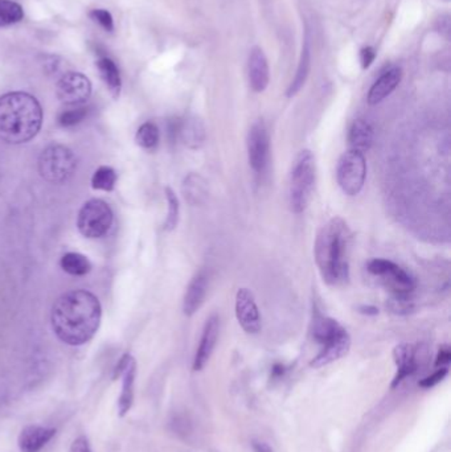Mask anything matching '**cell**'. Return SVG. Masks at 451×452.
<instances>
[{"label": "cell", "mask_w": 451, "mask_h": 452, "mask_svg": "<svg viewBox=\"0 0 451 452\" xmlns=\"http://www.w3.org/2000/svg\"><path fill=\"white\" fill-rule=\"evenodd\" d=\"M101 315L97 296L85 290H74L56 300L51 323L61 342L77 347L92 340L100 328Z\"/></svg>", "instance_id": "obj_1"}, {"label": "cell", "mask_w": 451, "mask_h": 452, "mask_svg": "<svg viewBox=\"0 0 451 452\" xmlns=\"http://www.w3.org/2000/svg\"><path fill=\"white\" fill-rule=\"evenodd\" d=\"M350 228L341 217H333L316 234L313 256L323 280L339 286L350 279Z\"/></svg>", "instance_id": "obj_2"}, {"label": "cell", "mask_w": 451, "mask_h": 452, "mask_svg": "<svg viewBox=\"0 0 451 452\" xmlns=\"http://www.w3.org/2000/svg\"><path fill=\"white\" fill-rule=\"evenodd\" d=\"M43 110L28 93H7L0 97V140L21 144L35 138L41 129Z\"/></svg>", "instance_id": "obj_3"}, {"label": "cell", "mask_w": 451, "mask_h": 452, "mask_svg": "<svg viewBox=\"0 0 451 452\" xmlns=\"http://www.w3.org/2000/svg\"><path fill=\"white\" fill-rule=\"evenodd\" d=\"M316 177L315 157L310 149H302L295 157L290 183H289V203L294 213H302L309 206L313 196Z\"/></svg>", "instance_id": "obj_4"}, {"label": "cell", "mask_w": 451, "mask_h": 452, "mask_svg": "<svg viewBox=\"0 0 451 452\" xmlns=\"http://www.w3.org/2000/svg\"><path fill=\"white\" fill-rule=\"evenodd\" d=\"M77 159L73 152L61 144H52L38 157V172L46 182L61 184L74 175Z\"/></svg>", "instance_id": "obj_5"}, {"label": "cell", "mask_w": 451, "mask_h": 452, "mask_svg": "<svg viewBox=\"0 0 451 452\" xmlns=\"http://www.w3.org/2000/svg\"><path fill=\"white\" fill-rule=\"evenodd\" d=\"M367 177V160L363 152L348 149L341 155L336 168V179L341 191L348 196L361 192Z\"/></svg>", "instance_id": "obj_6"}, {"label": "cell", "mask_w": 451, "mask_h": 452, "mask_svg": "<svg viewBox=\"0 0 451 452\" xmlns=\"http://www.w3.org/2000/svg\"><path fill=\"white\" fill-rule=\"evenodd\" d=\"M113 224V212L105 201L93 199L83 204L78 213L77 226L78 231L86 238H101Z\"/></svg>", "instance_id": "obj_7"}, {"label": "cell", "mask_w": 451, "mask_h": 452, "mask_svg": "<svg viewBox=\"0 0 451 452\" xmlns=\"http://www.w3.org/2000/svg\"><path fill=\"white\" fill-rule=\"evenodd\" d=\"M367 268L372 275L381 279L393 295L409 296L415 291V278L389 259H372L369 261Z\"/></svg>", "instance_id": "obj_8"}, {"label": "cell", "mask_w": 451, "mask_h": 452, "mask_svg": "<svg viewBox=\"0 0 451 452\" xmlns=\"http://www.w3.org/2000/svg\"><path fill=\"white\" fill-rule=\"evenodd\" d=\"M56 93L57 98L66 106H81L92 94V83L83 74L68 72L58 80Z\"/></svg>", "instance_id": "obj_9"}, {"label": "cell", "mask_w": 451, "mask_h": 452, "mask_svg": "<svg viewBox=\"0 0 451 452\" xmlns=\"http://www.w3.org/2000/svg\"><path fill=\"white\" fill-rule=\"evenodd\" d=\"M247 148L249 164L256 174H262L266 169L270 152V139L264 120H258L249 130Z\"/></svg>", "instance_id": "obj_10"}, {"label": "cell", "mask_w": 451, "mask_h": 452, "mask_svg": "<svg viewBox=\"0 0 451 452\" xmlns=\"http://www.w3.org/2000/svg\"><path fill=\"white\" fill-rule=\"evenodd\" d=\"M236 317L245 332L256 335L261 331L259 310L248 288H239L236 294Z\"/></svg>", "instance_id": "obj_11"}, {"label": "cell", "mask_w": 451, "mask_h": 452, "mask_svg": "<svg viewBox=\"0 0 451 452\" xmlns=\"http://www.w3.org/2000/svg\"><path fill=\"white\" fill-rule=\"evenodd\" d=\"M219 333H220V319L217 315H212L205 322L200 344L195 354L194 370L196 372L204 369V367L208 364L216 348Z\"/></svg>", "instance_id": "obj_12"}, {"label": "cell", "mask_w": 451, "mask_h": 452, "mask_svg": "<svg viewBox=\"0 0 451 452\" xmlns=\"http://www.w3.org/2000/svg\"><path fill=\"white\" fill-rule=\"evenodd\" d=\"M248 72L252 89L256 93L265 92L270 81V72L266 56L259 46H254L249 55Z\"/></svg>", "instance_id": "obj_13"}, {"label": "cell", "mask_w": 451, "mask_h": 452, "mask_svg": "<svg viewBox=\"0 0 451 452\" xmlns=\"http://www.w3.org/2000/svg\"><path fill=\"white\" fill-rule=\"evenodd\" d=\"M322 347V351L319 352L310 362V365L315 369L330 365L332 362L344 357L351 349V336L346 331L341 333V336H338L336 339L324 344Z\"/></svg>", "instance_id": "obj_14"}, {"label": "cell", "mask_w": 451, "mask_h": 452, "mask_svg": "<svg viewBox=\"0 0 451 452\" xmlns=\"http://www.w3.org/2000/svg\"><path fill=\"white\" fill-rule=\"evenodd\" d=\"M393 357L396 362L397 373L392 382V388L395 389L404 381L415 374L418 368L417 364V352L413 345L409 344H400L393 351Z\"/></svg>", "instance_id": "obj_15"}, {"label": "cell", "mask_w": 451, "mask_h": 452, "mask_svg": "<svg viewBox=\"0 0 451 452\" xmlns=\"http://www.w3.org/2000/svg\"><path fill=\"white\" fill-rule=\"evenodd\" d=\"M403 70L397 66H392L383 72L376 80V83L372 85L368 93V102L370 105H378L384 101L392 93L396 90L398 83H401Z\"/></svg>", "instance_id": "obj_16"}, {"label": "cell", "mask_w": 451, "mask_h": 452, "mask_svg": "<svg viewBox=\"0 0 451 452\" xmlns=\"http://www.w3.org/2000/svg\"><path fill=\"white\" fill-rule=\"evenodd\" d=\"M55 435V429L44 426H27L19 435V448L21 452H38Z\"/></svg>", "instance_id": "obj_17"}, {"label": "cell", "mask_w": 451, "mask_h": 452, "mask_svg": "<svg viewBox=\"0 0 451 452\" xmlns=\"http://www.w3.org/2000/svg\"><path fill=\"white\" fill-rule=\"evenodd\" d=\"M177 139L183 142L185 147L191 149H199L204 146L207 140V130L203 120L197 117H188L180 120L179 123V134Z\"/></svg>", "instance_id": "obj_18"}, {"label": "cell", "mask_w": 451, "mask_h": 452, "mask_svg": "<svg viewBox=\"0 0 451 452\" xmlns=\"http://www.w3.org/2000/svg\"><path fill=\"white\" fill-rule=\"evenodd\" d=\"M208 280L204 273H199L194 279L190 282L185 291L183 299V312L187 316H192L199 311V308L204 303V299L207 295Z\"/></svg>", "instance_id": "obj_19"}, {"label": "cell", "mask_w": 451, "mask_h": 452, "mask_svg": "<svg viewBox=\"0 0 451 452\" xmlns=\"http://www.w3.org/2000/svg\"><path fill=\"white\" fill-rule=\"evenodd\" d=\"M344 332H346V328H343L335 319L328 317V316H323L322 314H318V312L313 316L311 335H313V340L319 342L321 345L331 342Z\"/></svg>", "instance_id": "obj_20"}, {"label": "cell", "mask_w": 451, "mask_h": 452, "mask_svg": "<svg viewBox=\"0 0 451 452\" xmlns=\"http://www.w3.org/2000/svg\"><path fill=\"white\" fill-rule=\"evenodd\" d=\"M373 127L369 125L367 120H356L351 125L350 132H348V142H350L351 149H356L360 152H366L373 144Z\"/></svg>", "instance_id": "obj_21"}, {"label": "cell", "mask_w": 451, "mask_h": 452, "mask_svg": "<svg viewBox=\"0 0 451 452\" xmlns=\"http://www.w3.org/2000/svg\"><path fill=\"white\" fill-rule=\"evenodd\" d=\"M135 376H137V362L135 360L130 362L128 369L122 374L123 382H122V391L118 398V414L120 416H125L130 411V409L134 404V384H135Z\"/></svg>", "instance_id": "obj_22"}, {"label": "cell", "mask_w": 451, "mask_h": 452, "mask_svg": "<svg viewBox=\"0 0 451 452\" xmlns=\"http://www.w3.org/2000/svg\"><path fill=\"white\" fill-rule=\"evenodd\" d=\"M182 189H183L185 201L194 206L202 205L207 201V197H208L207 183L203 177L197 174L192 172L185 176Z\"/></svg>", "instance_id": "obj_23"}, {"label": "cell", "mask_w": 451, "mask_h": 452, "mask_svg": "<svg viewBox=\"0 0 451 452\" xmlns=\"http://www.w3.org/2000/svg\"><path fill=\"white\" fill-rule=\"evenodd\" d=\"M97 66H98L101 78L103 80V83H106L108 89L110 90L114 97H118L120 89H122V78H120V69H118L117 64L111 60L110 57L103 56V57H100Z\"/></svg>", "instance_id": "obj_24"}, {"label": "cell", "mask_w": 451, "mask_h": 452, "mask_svg": "<svg viewBox=\"0 0 451 452\" xmlns=\"http://www.w3.org/2000/svg\"><path fill=\"white\" fill-rule=\"evenodd\" d=\"M310 66H311V49H310L309 40H306L294 80H293V83H290L287 93H286L287 97H294L295 94L304 88V83L307 81L309 73H310Z\"/></svg>", "instance_id": "obj_25"}, {"label": "cell", "mask_w": 451, "mask_h": 452, "mask_svg": "<svg viewBox=\"0 0 451 452\" xmlns=\"http://www.w3.org/2000/svg\"><path fill=\"white\" fill-rule=\"evenodd\" d=\"M61 268L65 273L74 275V277H83L86 275L92 270L90 261L80 253H68L60 261Z\"/></svg>", "instance_id": "obj_26"}, {"label": "cell", "mask_w": 451, "mask_h": 452, "mask_svg": "<svg viewBox=\"0 0 451 452\" xmlns=\"http://www.w3.org/2000/svg\"><path fill=\"white\" fill-rule=\"evenodd\" d=\"M160 132L157 125L152 122L143 123L138 129L135 140L139 146L145 149H154L159 144Z\"/></svg>", "instance_id": "obj_27"}, {"label": "cell", "mask_w": 451, "mask_h": 452, "mask_svg": "<svg viewBox=\"0 0 451 452\" xmlns=\"http://www.w3.org/2000/svg\"><path fill=\"white\" fill-rule=\"evenodd\" d=\"M24 18L21 6L11 0H0V27L16 24Z\"/></svg>", "instance_id": "obj_28"}, {"label": "cell", "mask_w": 451, "mask_h": 452, "mask_svg": "<svg viewBox=\"0 0 451 452\" xmlns=\"http://www.w3.org/2000/svg\"><path fill=\"white\" fill-rule=\"evenodd\" d=\"M117 183V174L110 167H100L92 177V186L98 191L110 192Z\"/></svg>", "instance_id": "obj_29"}, {"label": "cell", "mask_w": 451, "mask_h": 452, "mask_svg": "<svg viewBox=\"0 0 451 452\" xmlns=\"http://www.w3.org/2000/svg\"><path fill=\"white\" fill-rule=\"evenodd\" d=\"M166 199L168 204V213H167L166 222H165V229L174 231L179 224L180 205H179V200L176 197L175 192L170 186L166 188Z\"/></svg>", "instance_id": "obj_30"}, {"label": "cell", "mask_w": 451, "mask_h": 452, "mask_svg": "<svg viewBox=\"0 0 451 452\" xmlns=\"http://www.w3.org/2000/svg\"><path fill=\"white\" fill-rule=\"evenodd\" d=\"M88 107L83 106H73L72 109L63 111L58 115V123L63 127H73L76 125L81 123L86 117H88Z\"/></svg>", "instance_id": "obj_31"}, {"label": "cell", "mask_w": 451, "mask_h": 452, "mask_svg": "<svg viewBox=\"0 0 451 452\" xmlns=\"http://www.w3.org/2000/svg\"><path fill=\"white\" fill-rule=\"evenodd\" d=\"M388 308L395 314H408L413 310V303L409 296L393 295V298L389 300Z\"/></svg>", "instance_id": "obj_32"}, {"label": "cell", "mask_w": 451, "mask_h": 452, "mask_svg": "<svg viewBox=\"0 0 451 452\" xmlns=\"http://www.w3.org/2000/svg\"><path fill=\"white\" fill-rule=\"evenodd\" d=\"M89 16L94 21H97L105 31L111 32L114 29V20H113V16H111L109 11H106V9H93L92 12L89 14Z\"/></svg>", "instance_id": "obj_33"}, {"label": "cell", "mask_w": 451, "mask_h": 452, "mask_svg": "<svg viewBox=\"0 0 451 452\" xmlns=\"http://www.w3.org/2000/svg\"><path fill=\"white\" fill-rule=\"evenodd\" d=\"M447 373H449L447 368H438V370L434 372L433 374H430V376L425 377L424 379H421L418 385L424 389L433 388V387L438 385V384L447 376Z\"/></svg>", "instance_id": "obj_34"}, {"label": "cell", "mask_w": 451, "mask_h": 452, "mask_svg": "<svg viewBox=\"0 0 451 452\" xmlns=\"http://www.w3.org/2000/svg\"><path fill=\"white\" fill-rule=\"evenodd\" d=\"M133 360H134V359L130 356L129 353L123 354V356L120 357V360L118 361V364L115 365V368H114V372H113V379H117L122 377V374L125 373V370L128 369L130 362Z\"/></svg>", "instance_id": "obj_35"}, {"label": "cell", "mask_w": 451, "mask_h": 452, "mask_svg": "<svg viewBox=\"0 0 451 452\" xmlns=\"http://www.w3.org/2000/svg\"><path fill=\"white\" fill-rule=\"evenodd\" d=\"M375 58H376V52H375V49L372 46H366V48L361 49L360 60H361V65H363L364 69L369 68L372 63L375 61Z\"/></svg>", "instance_id": "obj_36"}, {"label": "cell", "mask_w": 451, "mask_h": 452, "mask_svg": "<svg viewBox=\"0 0 451 452\" xmlns=\"http://www.w3.org/2000/svg\"><path fill=\"white\" fill-rule=\"evenodd\" d=\"M451 351L449 347H442L438 354H437V360H435V367L437 368H447V365L450 364Z\"/></svg>", "instance_id": "obj_37"}, {"label": "cell", "mask_w": 451, "mask_h": 452, "mask_svg": "<svg viewBox=\"0 0 451 452\" xmlns=\"http://www.w3.org/2000/svg\"><path fill=\"white\" fill-rule=\"evenodd\" d=\"M69 452H92L88 438L83 436V435L78 436V438L74 441L73 443H72V446H71Z\"/></svg>", "instance_id": "obj_38"}, {"label": "cell", "mask_w": 451, "mask_h": 452, "mask_svg": "<svg viewBox=\"0 0 451 452\" xmlns=\"http://www.w3.org/2000/svg\"><path fill=\"white\" fill-rule=\"evenodd\" d=\"M60 64L61 63H58V58L55 57V56L46 57V61H44V66H46L48 73H57L58 69H60Z\"/></svg>", "instance_id": "obj_39"}, {"label": "cell", "mask_w": 451, "mask_h": 452, "mask_svg": "<svg viewBox=\"0 0 451 452\" xmlns=\"http://www.w3.org/2000/svg\"><path fill=\"white\" fill-rule=\"evenodd\" d=\"M253 450L254 452H273V448L265 443V442H261V441H253Z\"/></svg>", "instance_id": "obj_40"}, {"label": "cell", "mask_w": 451, "mask_h": 452, "mask_svg": "<svg viewBox=\"0 0 451 452\" xmlns=\"http://www.w3.org/2000/svg\"><path fill=\"white\" fill-rule=\"evenodd\" d=\"M359 312L364 315H378V310L373 305H360Z\"/></svg>", "instance_id": "obj_41"}]
</instances>
